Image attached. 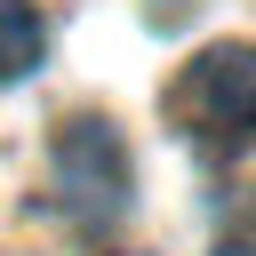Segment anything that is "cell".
Returning a JSON list of instances; mask_svg holds the SVG:
<instances>
[{"instance_id":"6da1fadb","label":"cell","mask_w":256,"mask_h":256,"mask_svg":"<svg viewBox=\"0 0 256 256\" xmlns=\"http://www.w3.org/2000/svg\"><path fill=\"white\" fill-rule=\"evenodd\" d=\"M168 120L192 144H248L256 136V40L200 48L168 80Z\"/></svg>"},{"instance_id":"7a4b0ae2","label":"cell","mask_w":256,"mask_h":256,"mask_svg":"<svg viewBox=\"0 0 256 256\" xmlns=\"http://www.w3.org/2000/svg\"><path fill=\"white\" fill-rule=\"evenodd\" d=\"M56 184L80 216L128 208V144L112 136V120H64L56 128Z\"/></svg>"},{"instance_id":"3957f363","label":"cell","mask_w":256,"mask_h":256,"mask_svg":"<svg viewBox=\"0 0 256 256\" xmlns=\"http://www.w3.org/2000/svg\"><path fill=\"white\" fill-rule=\"evenodd\" d=\"M48 56V24L32 0H0V80H24Z\"/></svg>"},{"instance_id":"277c9868","label":"cell","mask_w":256,"mask_h":256,"mask_svg":"<svg viewBox=\"0 0 256 256\" xmlns=\"http://www.w3.org/2000/svg\"><path fill=\"white\" fill-rule=\"evenodd\" d=\"M216 256H256V248H216Z\"/></svg>"}]
</instances>
